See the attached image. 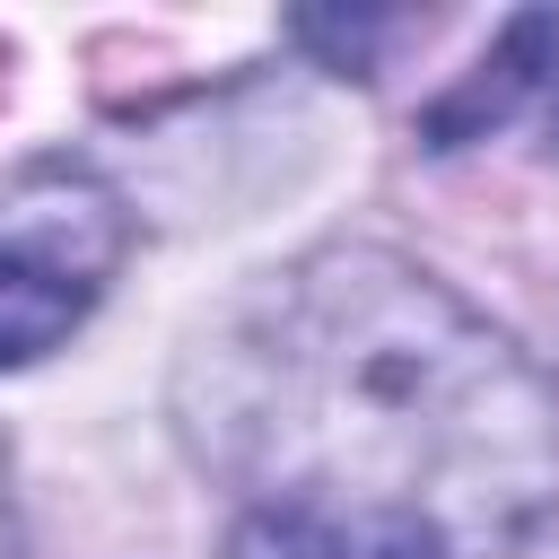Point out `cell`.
<instances>
[{"label":"cell","mask_w":559,"mask_h":559,"mask_svg":"<svg viewBox=\"0 0 559 559\" xmlns=\"http://www.w3.org/2000/svg\"><path fill=\"white\" fill-rule=\"evenodd\" d=\"M131 253V210L87 157H26L0 175V367L61 349Z\"/></svg>","instance_id":"obj_2"},{"label":"cell","mask_w":559,"mask_h":559,"mask_svg":"<svg viewBox=\"0 0 559 559\" xmlns=\"http://www.w3.org/2000/svg\"><path fill=\"white\" fill-rule=\"evenodd\" d=\"M175 419L245 507H384L463 559L559 507V376L384 245L236 288L175 367Z\"/></svg>","instance_id":"obj_1"},{"label":"cell","mask_w":559,"mask_h":559,"mask_svg":"<svg viewBox=\"0 0 559 559\" xmlns=\"http://www.w3.org/2000/svg\"><path fill=\"white\" fill-rule=\"evenodd\" d=\"M515 122H542V140L559 148V17H507V35L419 114L428 148H480L507 140Z\"/></svg>","instance_id":"obj_3"},{"label":"cell","mask_w":559,"mask_h":559,"mask_svg":"<svg viewBox=\"0 0 559 559\" xmlns=\"http://www.w3.org/2000/svg\"><path fill=\"white\" fill-rule=\"evenodd\" d=\"M0 559H17V515H9V472H0Z\"/></svg>","instance_id":"obj_5"},{"label":"cell","mask_w":559,"mask_h":559,"mask_svg":"<svg viewBox=\"0 0 559 559\" xmlns=\"http://www.w3.org/2000/svg\"><path fill=\"white\" fill-rule=\"evenodd\" d=\"M227 559H463L437 524L384 507H236Z\"/></svg>","instance_id":"obj_4"}]
</instances>
